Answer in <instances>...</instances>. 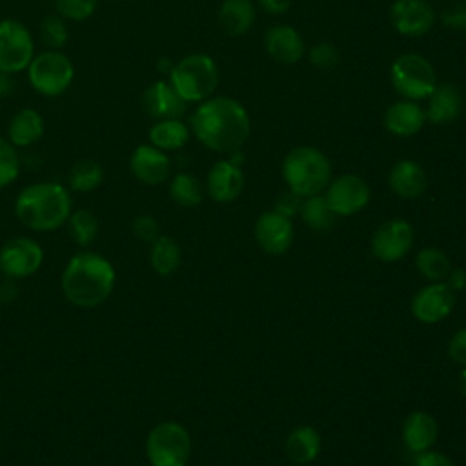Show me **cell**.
<instances>
[{
    "label": "cell",
    "instance_id": "1",
    "mask_svg": "<svg viewBox=\"0 0 466 466\" xmlns=\"http://www.w3.org/2000/svg\"><path fill=\"white\" fill-rule=\"evenodd\" d=\"M189 129L211 151H238L249 138L251 122L244 106L231 96H209L189 116Z\"/></svg>",
    "mask_w": 466,
    "mask_h": 466
},
{
    "label": "cell",
    "instance_id": "2",
    "mask_svg": "<svg viewBox=\"0 0 466 466\" xmlns=\"http://www.w3.org/2000/svg\"><path fill=\"white\" fill-rule=\"evenodd\" d=\"M115 282L113 264L96 251L73 255L60 279L64 297L78 308H95L106 302L115 289Z\"/></svg>",
    "mask_w": 466,
    "mask_h": 466
},
{
    "label": "cell",
    "instance_id": "3",
    "mask_svg": "<svg viewBox=\"0 0 466 466\" xmlns=\"http://www.w3.org/2000/svg\"><path fill=\"white\" fill-rule=\"evenodd\" d=\"M73 211L71 191L53 180L27 184L15 198L16 218L33 231H55L64 226Z\"/></svg>",
    "mask_w": 466,
    "mask_h": 466
},
{
    "label": "cell",
    "instance_id": "4",
    "mask_svg": "<svg viewBox=\"0 0 466 466\" xmlns=\"http://www.w3.org/2000/svg\"><path fill=\"white\" fill-rule=\"evenodd\" d=\"M282 178L300 198L319 195L331 180V164L320 149L297 146L282 160Z\"/></svg>",
    "mask_w": 466,
    "mask_h": 466
},
{
    "label": "cell",
    "instance_id": "5",
    "mask_svg": "<svg viewBox=\"0 0 466 466\" xmlns=\"http://www.w3.org/2000/svg\"><path fill=\"white\" fill-rule=\"evenodd\" d=\"M169 84L187 102H204L218 86V66L208 53H191L173 64Z\"/></svg>",
    "mask_w": 466,
    "mask_h": 466
},
{
    "label": "cell",
    "instance_id": "6",
    "mask_svg": "<svg viewBox=\"0 0 466 466\" xmlns=\"http://www.w3.org/2000/svg\"><path fill=\"white\" fill-rule=\"evenodd\" d=\"M25 76L35 93L46 98H56L73 86L75 64L62 49H44L35 53Z\"/></svg>",
    "mask_w": 466,
    "mask_h": 466
},
{
    "label": "cell",
    "instance_id": "7",
    "mask_svg": "<svg viewBox=\"0 0 466 466\" xmlns=\"http://www.w3.org/2000/svg\"><path fill=\"white\" fill-rule=\"evenodd\" d=\"M146 457L151 466H187L191 435L177 420L155 424L146 437Z\"/></svg>",
    "mask_w": 466,
    "mask_h": 466
},
{
    "label": "cell",
    "instance_id": "8",
    "mask_svg": "<svg viewBox=\"0 0 466 466\" xmlns=\"http://www.w3.org/2000/svg\"><path fill=\"white\" fill-rule=\"evenodd\" d=\"M390 76L393 89L406 100H426L437 86L435 69L428 58L419 53L399 55L391 67Z\"/></svg>",
    "mask_w": 466,
    "mask_h": 466
},
{
    "label": "cell",
    "instance_id": "9",
    "mask_svg": "<svg viewBox=\"0 0 466 466\" xmlns=\"http://www.w3.org/2000/svg\"><path fill=\"white\" fill-rule=\"evenodd\" d=\"M36 53L33 31L16 18L0 20V71L16 75L27 69Z\"/></svg>",
    "mask_w": 466,
    "mask_h": 466
},
{
    "label": "cell",
    "instance_id": "10",
    "mask_svg": "<svg viewBox=\"0 0 466 466\" xmlns=\"http://www.w3.org/2000/svg\"><path fill=\"white\" fill-rule=\"evenodd\" d=\"M44 264V248L29 237H13L0 248V273L7 279H27Z\"/></svg>",
    "mask_w": 466,
    "mask_h": 466
},
{
    "label": "cell",
    "instance_id": "11",
    "mask_svg": "<svg viewBox=\"0 0 466 466\" xmlns=\"http://www.w3.org/2000/svg\"><path fill=\"white\" fill-rule=\"evenodd\" d=\"M415 240L413 226L406 218H390L382 222L371 235V253L380 262H397L404 258Z\"/></svg>",
    "mask_w": 466,
    "mask_h": 466
},
{
    "label": "cell",
    "instance_id": "12",
    "mask_svg": "<svg viewBox=\"0 0 466 466\" xmlns=\"http://www.w3.org/2000/svg\"><path fill=\"white\" fill-rule=\"evenodd\" d=\"M324 197L337 217H351L368 206L371 189L362 177L355 173H344L329 180Z\"/></svg>",
    "mask_w": 466,
    "mask_h": 466
},
{
    "label": "cell",
    "instance_id": "13",
    "mask_svg": "<svg viewBox=\"0 0 466 466\" xmlns=\"http://www.w3.org/2000/svg\"><path fill=\"white\" fill-rule=\"evenodd\" d=\"M455 302V291L444 280H439L426 284L411 297L410 311L422 324H437L450 317Z\"/></svg>",
    "mask_w": 466,
    "mask_h": 466
},
{
    "label": "cell",
    "instance_id": "14",
    "mask_svg": "<svg viewBox=\"0 0 466 466\" xmlns=\"http://www.w3.org/2000/svg\"><path fill=\"white\" fill-rule=\"evenodd\" d=\"M253 235L264 253L279 257L291 248L295 238V228L289 217L273 209L258 215V218L255 220Z\"/></svg>",
    "mask_w": 466,
    "mask_h": 466
},
{
    "label": "cell",
    "instance_id": "15",
    "mask_svg": "<svg viewBox=\"0 0 466 466\" xmlns=\"http://www.w3.org/2000/svg\"><path fill=\"white\" fill-rule=\"evenodd\" d=\"M435 9L428 0H395L390 7V20L404 36H422L435 24Z\"/></svg>",
    "mask_w": 466,
    "mask_h": 466
},
{
    "label": "cell",
    "instance_id": "16",
    "mask_svg": "<svg viewBox=\"0 0 466 466\" xmlns=\"http://www.w3.org/2000/svg\"><path fill=\"white\" fill-rule=\"evenodd\" d=\"M129 171L131 175L146 184L158 186L167 180L171 171V160L166 151L147 144H138L129 155Z\"/></svg>",
    "mask_w": 466,
    "mask_h": 466
},
{
    "label": "cell",
    "instance_id": "17",
    "mask_svg": "<svg viewBox=\"0 0 466 466\" xmlns=\"http://www.w3.org/2000/svg\"><path fill=\"white\" fill-rule=\"evenodd\" d=\"M142 109L153 120L160 118H180L186 113L187 102L175 91L169 80L151 82L140 96Z\"/></svg>",
    "mask_w": 466,
    "mask_h": 466
},
{
    "label": "cell",
    "instance_id": "18",
    "mask_svg": "<svg viewBox=\"0 0 466 466\" xmlns=\"http://www.w3.org/2000/svg\"><path fill=\"white\" fill-rule=\"evenodd\" d=\"M244 189V173L240 166L228 160H217L206 177V191L208 195L218 202L228 204L238 198Z\"/></svg>",
    "mask_w": 466,
    "mask_h": 466
},
{
    "label": "cell",
    "instance_id": "19",
    "mask_svg": "<svg viewBox=\"0 0 466 466\" xmlns=\"http://www.w3.org/2000/svg\"><path fill=\"white\" fill-rule=\"evenodd\" d=\"M264 49L275 62L289 66V64H297L304 56L306 46H304V38L295 27L288 24H277L266 29Z\"/></svg>",
    "mask_w": 466,
    "mask_h": 466
},
{
    "label": "cell",
    "instance_id": "20",
    "mask_svg": "<svg viewBox=\"0 0 466 466\" xmlns=\"http://www.w3.org/2000/svg\"><path fill=\"white\" fill-rule=\"evenodd\" d=\"M400 437L404 446L415 455L431 450L439 437V426L435 417L424 410L411 411L402 422Z\"/></svg>",
    "mask_w": 466,
    "mask_h": 466
},
{
    "label": "cell",
    "instance_id": "21",
    "mask_svg": "<svg viewBox=\"0 0 466 466\" xmlns=\"http://www.w3.org/2000/svg\"><path fill=\"white\" fill-rule=\"evenodd\" d=\"M388 184L397 197L411 200L419 198L428 189V175L419 162L404 158L391 166Z\"/></svg>",
    "mask_w": 466,
    "mask_h": 466
},
{
    "label": "cell",
    "instance_id": "22",
    "mask_svg": "<svg viewBox=\"0 0 466 466\" xmlns=\"http://www.w3.org/2000/svg\"><path fill=\"white\" fill-rule=\"evenodd\" d=\"M46 133V122L38 109L35 107H22L7 122L5 138L16 147L25 149L35 146L42 140Z\"/></svg>",
    "mask_w": 466,
    "mask_h": 466
},
{
    "label": "cell",
    "instance_id": "23",
    "mask_svg": "<svg viewBox=\"0 0 466 466\" xmlns=\"http://www.w3.org/2000/svg\"><path fill=\"white\" fill-rule=\"evenodd\" d=\"M382 122L391 135L406 138V137L417 135L422 129L426 122V115H424V109L415 100L402 98L388 106V109L384 111Z\"/></svg>",
    "mask_w": 466,
    "mask_h": 466
},
{
    "label": "cell",
    "instance_id": "24",
    "mask_svg": "<svg viewBox=\"0 0 466 466\" xmlns=\"http://www.w3.org/2000/svg\"><path fill=\"white\" fill-rule=\"evenodd\" d=\"M426 100L424 115L431 124H450L462 111V95L453 82L437 84Z\"/></svg>",
    "mask_w": 466,
    "mask_h": 466
},
{
    "label": "cell",
    "instance_id": "25",
    "mask_svg": "<svg viewBox=\"0 0 466 466\" xmlns=\"http://www.w3.org/2000/svg\"><path fill=\"white\" fill-rule=\"evenodd\" d=\"M322 450L320 433L309 424H299L286 435L284 453L286 457L299 466L313 462Z\"/></svg>",
    "mask_w": 466,
    "mask_h": 466
},
{
    "label": "cell",
    "instance_id": "26",
    "mask_svg": "<svg viewBox=\"0 0 466 466\" xmlns=\"http://www.w3.org/2000/svg\"><path fill=\"white\" fill-rule=\"evenodd\" d=\"M255 5L251 0H224L218 7V25L229 36L246 35L255 24Z\"/></svg>",
    "mask_w": 466,
    "mask_h": 466
},
{
    "label": "cell",
    "instance_id": "27",
    "mask_svg": "<svg viewBox=\"0 0 466 466\" xmlns=\"http://www.w3.org/2000/svg\"><path fill=\"white\" fill-rule=\"evenodd\" d=\"M191 129L182 118H160L155 120L147 131L149 144L162 151H177L189 140Z\"/></svg>",
    "mask_w": 466,
    "mask_h": 466
},
{
    "label": "cell",
    "instance_id": "28",
    "mask_svg": "<svg viewBox=\"0 0 466 466\" xmlns=\"http://www.w3.org/2000/svg\"><path fill=\"white\" fill-rule=\"evenodd\" d=\"M180 260H182V251H180L178 242L173 237L158 235L151 242L149 264H151L155 273H158L162 277H167V275H171L178 269Z\"/></svg>",
    "mask_w": 466,
    "mask_h": 466
},
{
    "label": "cell",
    "instance_id": "29",
    "mask_svg": "<svg viewBox=\"0 0 466 466\" xmlns=\"http://www.w3.org/2000/svg\"><path fill=\"white\" fill-rule=\"evenodd\" d=\"M104 182V167L93 158H78L67 171V189L76 193L95 191Z\"/></svg>",
    "mask_w": 466,
    "mask_h": 466
},
{
    "label": "cell",
    "instance_id": "30",
    "mask_svg": "<svg viewBox=\"0 0 466 466\" xmlns=\"http://www.w3.org/2000/svg\"><path fill=\"white\" fill-rule=\"evenodd\" d=\"M299 211H300L302 222L313 231H329L339 218L331 209V206L328 204L326 197L320 193L306 197L300 202Z\"/></svg>",
    "mask_w": 466,
    "mask_h": 466
},
{
    "label": "cell",
    "instance_id": "31",
    "mask_svg": "<svg viewBox=\"0 0 466 466\" xmlns=\"http://www.w3.org/2000/svg\"><path fill=\"white\" fill-rule=\"evenodd\" d=\"M415 268L428 282H439L444 280L446 275L450 273L451 260L446 255V251L435 246H426L417 251Z\"/></svg>",
    "mask_w": 466,
    "mask_h": 466
},
{
    "label": "cell",
    "instance_id": "32",
    "mask_svg": "<svg viewBox=\"0 0 466 466\" xmlns=\"http://www.w3.org/2000/svg\"><path fill=\"white\" fill-rule=\"evenodd\" d=\"M169 197L175 204L182 208H195L204 198V189L200 180L187 171H178L169 180Z\"/></svg>",
    "mask_w": 466,
    "mask_h": 466
},
{
    "label": "cell",
    "instance_id": "33",
    "mask_svg": "<svg viewBox=\"0 0 466 466\" xmlns=\"http://www.w3.org/2000/svg\"><path fill=\"white\" fill-rule=\"evenodd\" d=\"M38 40L46 49H64L69 40V25L58 13H47L38 24Z\"/></svg>",
    "mask_w": 466,
    "mask_h": 466
},
{
    "label": "cell",
    "instance_id": "34",
    "mask_svg": "<svg viewBox=\"0 0 466 466\" xmlns=\"http://www.w3.org/2000/svg\"><path fill=\"white\" fill-rule=\"evenodd\" d=\"M67 233L71 240H75L78 246H89L98 235V218L89 209H75L71 211L67 222Z\"/></svg>",
    "mask_w": 466,
    "mask_h": 466
},
{
    "label": "cell",
    "instance_id": "35",
    "mask_svg": "<svg viewBox=\"0 0 466 466\" xmlns=\"http://www.w3.org/2000/svg\"><path fill=\"white\" fill-rule=\"evenodd\" d=\"M20 175V155L18 149L5 138L0 137V189L11 186Z\"/></svg>",
    "mask_w": 466,
    "mask_h": 466
},
{
    "label": "cell",
    "instance_id": "36",
    "mask_svg": "<svg viewBox=\"0 0 466 466\" xmlns=\"http://www.w3.org/2000/svg\"><path fill=\"white\" fill-rule=\"evenodd\" d=\"M100 0H53L55 13L64 16L67 22H84L91 18Z\"/></svg>",
    "mask_w": 466,
    "mask_h": 466
},
{
    "label": "cell",
    "instance_id": "37",
    "mask_svg": "<svg viewBox=\"0 0 466 466\" xmlns=\"http://www.w3.org/2000/svg\"><path fill=\"white\" fill-rule=\"evenodd\" d=\"M308 58L319 69H333L340 62V53L333 44L319 42L308 51Z\"/></svg>",
    "mask_w": 466,
    "mask_h": 466
},
{
    "label": "cell",
    "instance_id": "38",
    "mask_svg": "<svg viewBox=\"0 0 466 466\" xmlns=\"http://www.w3.org/2000/svg\"><path fill=\"white\" fill-rule=\"evenodd\" d=\"M131 233L135 235V238L151 244V242L160 235L158 220H157L153 215H147V213L137 215V217L131 220Z\"/></svg>",
    "mask_w": 466,
    "mask_h": 466
},
{
    "label": "cell",
    "instance_id": "39",
    "mask_svg": "<svg viewBox=\"0 0 466 466\" xmlns=\"http://www.w3.org/2000/svg\"><path fill=\"white\" fill-rule=\"evenodd\" d=\"M441 22L451 31H466V4L464 2H450L441 11Z\"/></svg>",
    "mask_w": 466,
    "mask_h": 466
},
{
    "label": "cell",
    "instance_id": "40",
    "mask_svg": "<svg viewBox=\"0 0 466 466\" xmlns=\"http://www.w3.org/2000/svg\"><path fill=\"white\" fill-rule=\"evenodd\" d=\"M448 357L451 362L466 368V326L457 329L448 340Z\"/></svg>",
    "mask_w": 466,
    "mask_h": 466
},
{
    "label": "cell",
    "instance_id": "41",
    "mask_svg": "<svg viewBox=\"0 0 466 466\" xmlns=\"http://www.w3.org/2000/svg\"><path fill=\"white\" fill-rule=\"evenodd\" d=\"M415 466H455V462L448 455H444L441 451L426 450L422 453H417Z\"/></svg>",
    "mask_w": 466,
    "mask_h": 466
},
{
    "label": "cell",
    "instance_id": "42",
    "mask_svg": "<svg viewBox=\"0 0 466 466\" xmlns=\"http://www.w3.org/2000/svg\"><path fill=\"white\" fill-rule=\"evenodd\" d=\"M299 200H300V197H297V195H293V193L289 191L288 195H282V197L279 198L275 211H279V213H282V215H286V217H291V213L300 208V202H299Z\"/></svg>",
    "mask_w": 466,
    "mask_h": 466
},
{
    "label": "cell",
    "instance_id": "43",
    "mask_svg": "<svg viewBox=\"0 0 466 466\" xmlns=\"http://www.w3.org/2000/svg\"><path fill=\"white\" fill-rule=\"evenodd\" d=\"M444 282L453 289V291H462L466 288V271L462 268H451L450 273L446 275Z\"/></svg>",
    "mask_w": 466,
    "mask_h": 466
},
{
    "label": "cell",
    "instance_id": "44",
    "mask_svg": "<svg viewBox=\"0 0 466 466\" xmlns=\"http://www.w3.org/2000/svg\"><path fill=\"white\" fill-rule=\"evenodd\" d=\"M257 2L269 15H282L291 5V0H257Z\"/></svg>",
    "mask_w": 466,
    "mask_h": 466
},
{
    "label": "cell",
    "instance_id": "45",
    "mask_svg": "<svg viewBox=\"0 0 466 466\" xmlns=\"http://www.w3.org/2000/svg\"><path fill=\"white\" fill-rule=\"evenodd\" d=\"M11 75H5L0 71V96L7 95L11 89H13V84H11Z\"/></svg>",
    "mask_w": 466,
    "mask_h": 466
},
{
    "label": "cell",
    "instance_id": "46",
    "mask_svg": "<svg viewBox=\"0 0 466 466\" xmlns=\"http://www.w3.org/2000/svg\"><path fill=\"white\" fill-rule=\"evenodd\" d=\"M457 388L462 397H466V368H462L457 375Z\"/></svg>",
    "mask_w": 466,
    "mask_h": 466
}]
</instances>
